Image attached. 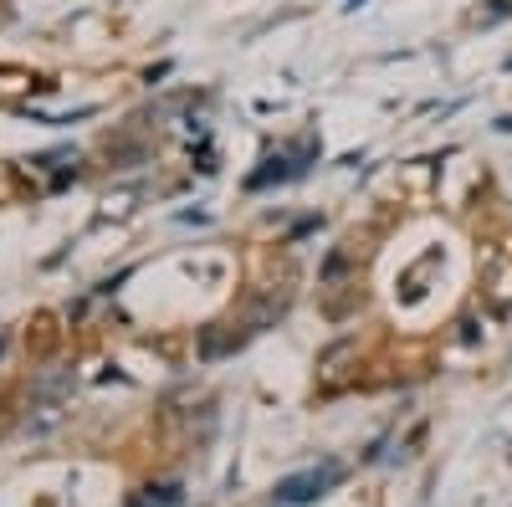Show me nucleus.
I'll return each mask as SVG.
<instances>
[{
  "label": "nucleus",
  "instance_id": "f257e3e1",
  "mask_svg": "<svg viewBox=\"0 0 512 507\" xmlns=\"http://www.w3.org/2000/svg\"><path fill=\"white\" fill-rule=\"evenodd\" d=\"M333 477H338L333 467H323V472H313V477H297V482H287V487H282V497H292V502H303V497L323 492V487H328Z\"/></svg>",
  "mask_w": 512,
  "mask_h": 507
}]
</instances>
